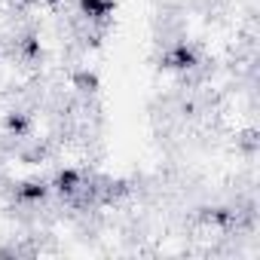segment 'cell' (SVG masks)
Listing matches in <instances>:
<instances>
[{
  "label": "cell",
  "instance_id": "cell-6",
  "mask_svg": "<svg viewBox=\"0 0 260 260\" xmlns=\"http://www.w3.org/2000/svg\"><path fill=\"white\" fill-rule=\"evenodd\" d=\"M71 86H74L77 92H83V95H95V92L101 89V77H98L95 71H89V68H80V71L71 77Z\"/></svg>",
  "mask_w": 260,
  "mask_h": 260
},
{
  "label": "cell",
  "instance_id": "cell-1",
  "mask_svg": "<svg viewBox=\"0 0 260 260\" xmlns=\"http://www.w3.org/2000/svg\"><path fill=\"white\" fill-rule=\"evenodd\" d=\"M196 64H199V52H196V46L187 43V40H178V43L166 52V58H162V68H169V71H175V74H187V71H193Z\"/></svg>",
  "mask_w": 260,
  "mask_h": 260
},
{
  "label": "cell",
  "instance_id": "cell-8",
  "mask_svg": "<svg viewBox=\"0 0 260 260\" xmlns=\"http://www.w3.org/2000/svg\"><path fill=\"white\" fill-rule=\"evenodd\" d=\"M205 220H208L211 226H220V230H226V226H233V223H236V214H233L230 208H211V211L205 214Z\"/></svg>",
  "mask_w": 260,
  "mask_h": 260
},
{
  "label": "cell",
  "instance_id": "cell-4",
  "mask_svg": "<svg viewBox=\"0 0 260 260\" xmlns=\"http://www.w3.org/2000/svg\"><path fill=\"white\" fill-rule=\"evenodd\" d=\"M49 193H52V187H49L46 181H25V184H19V190H16L19 202H25V205H40V202L49 199Z\"/></svg>",
  "mask_w": 260,
  "mask_h": 260
},
{
  "label": "cell",
  "instance_id": "cell-3",
  "mask_svg": "<svg viewBox=\"0 0 260 260\" xmlns=\"http://www.w3.org/2000/svg\"><path fill=\"white\" fill-rule=\"evenodd\" d=\"M77 10L86 22H107L116 13V0H77Z\"/></svg>",
  "mask_w": 260,
  "mask_h": 260
},
{
  "label": "cell",
  "instance_id": "cell-2",
  "mask_svg": "<svg viewBox=\"0 0 260 260\" xmlns=\"http://www.w3.org/2000/svg\"><path fill=\"white\" fill-rule=\"evenodd\" d=\"M49 187H52L58 196L71 199V196H77V193L83 190V172H80V169H74V166H64V169H58V172H55V178L49 181Z\"/></svg>",
  "mask_w": 260,
  "mask_h": 260
},
{
  "label": "cell",
  "instance_id": "cell-7",
  "mask_svg": "<svg viewBox=\"0 0 260 260\" xmlns=\"http://www.w3.org/2000/svg\"><path fill=\"white\" fill-rule=\"evenodd\" d=\"M19 49H22V55H25L28 61H37V58L43 55V43H40V37H37V34H28V37L19 43Z\"/></svg>",
  "mask_w": 260,
  "mask_h": 260
},
{
  "label": "cell",
  "instance_id": "cell-5",
  "mask_svg": "<svg viewBox=\"0 0 260 260\" xmlns=\"http://www.w3.org/2000/svg\"><path fill=\"white\" fill-rule=\"evenodd\" d=\"M4 132H7L10 138H25V135L31 132V116H28L25 110H10V113H4Z\"/></svg>",
  "mask_w": 260,
  "mask_h": 260
}]
</instances>
